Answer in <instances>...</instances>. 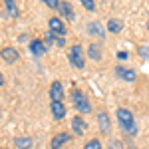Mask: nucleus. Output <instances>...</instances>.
Segmentation results:
<instances>
[{"mask_svg":"<svg viewBox=\"0 0 149 149\" xmlns=\"http://www.w3.org/2000/svg\"><path fill=\"white\" fill-rule=\"evenodd\" d=\"M115 117H117V121H119V125L123 131L127 133H131V135H135L137 133V127H135V119H133V113L125 109V107H119L117 111H115Z\"/></svg>","mask_w":149,"mask_h":149,"instance_id":"obj_1","label":"nucleus"},{"mask_svg":"<svg viewBox=\"0 0 149 149\" xmlns=\"http://www.w3.org/2000/svg\"><path fill=\"white\" fill-rule=\"evenodd\" d=\"M72 103H74V107H76L80 113H90V111H92V105H90L86 93L81 92V90H74V92H72Z\"/></svg>","mask_w":149,"mask_h":149,"instance_id":"obj_2","label":"nucleus"},{"mask_svg":"<svg viewBox=\"0 0 149 149\" xmlns=\"http://www.w3.org/2000/svg\"><path fill=\"white\" fill-rule=\"evenodd\" d=\"M68 58H70V64H72L74 68L81 70L84 66H86V60H84V50H81L80 44H74V46L70 48Z\"/></svg>","mask_w":149,"mask_h":149,"instance_id":"obj_3","label":"nucleus"},{"mask_svg":"<svg viewBox=\"0 0 149 149\" xmlns=\"http://www.w3.org/2000/svg\"><path fill=\"white\" fill-rule=\"evenodd\" d=\"M48 28H50L52 34L60 36V38L66 36V26H64V22H62V18H56V16L50 18V20H48Z\"/></svg>","mask_w":149,"mask_h":149,"instance_id":"obj_4","label":"nucleus"},{"mask_svg":"<svg viewBox=\"0 0 149 149\" xmlns=\"http://www.w3.org/2000/svg\"><path fill=\"white\" fill-rule=\"evenodd\" d=\"M0 58H2L6 64H14V62L20 60V54H18V50H14V48H2V50H0Z\"/></svg>","mask_w":149,"mask_h":149,"instance_id":"obj_5","label":"nucleus"},{"mask_svg":"<svg viewBox=\"0 0 149 149\" xmlns=\"http://www.w3.org/2000/svg\"><path fill=\"white\" fill-rule=\"evenodd\" d=\"M62 97H64V88L60 81H54L50 86V102H62Z\"/></svg>","mask_w":149,"mask_h":149,"instance_id":"obj_6","label":"nucleus"},{"mask_svg":"<svg viewBox=\"0 0 149 149\" xmlns=\"http://www.w3.org/2000/svg\"><path fill=\"white\" fill-rule=\"evenodd\" d=\"M50 107H52L54 119H64L66 117V105L62 102H50Z\"/></svg>","mask_w":149,"mask_h":149,"instance_id":"obj_7","label":"nucleus"},{"mask_svg":"<svg viewBox=\"0 0 149 149\" xmlns=\"http://www.w3.org/2000/svg\"><path fill=\"white\" fill-rule=\"evenodd\" d=\"M115 76H119L121 80H125V81H133L135 80V72L133 70H127V68H123V66H115Z\"/></svg>","mask_w":149,"mask_h":149,"instance_id":"obj_8","label":"nucleus"},{"mask_svg":"<svg viewBox=\"0 0 149 149\" xmlns=\"http://www.w3.org/2000/svg\"><path fill=\"white\" fill-rule=\"evenodd\" d=\"M97 123H100L102 133H109V129H111V121H109V115L105 113V111H100V113H97Z\"/></svg>","mask_w":149,"mask_h":149,"instance_id":"obj_9","label":"nucleus"},{"mask_svg":"<svg viewBox=\"0 0 149 149\" xmlns=\"http://www.w3.org/2000/svg\"><path fill=\"white\" fill-rule=\"evenodd\" d=\"M72 129H74V133H76V135H81V133L88 129V123L81 119V115H76V117L72 119Z\"/></svg>","mask_w":149,"mask_h":149,"instance_id":"obj_10","label":"nucleus"},{"mask_svg":"<svg viewBox=\"0 0 149 149\" xmlns=\"http://www.w3.org/2000/svg\"><path fill=\"white\" fill-rule=\"evenodd\" d=\"M46 50H48V46L42 40H32V42H30V52H32L34 56H44Z\"/></svg>","mask_w":149,"mask_h":149,"instance_id":"obj_11","label":"nucleus"},{"mask_svg":"<svg viewBox=\"0 0 149 149\" xmlns=\"http://www.w3.org/2000/svg\"><path fill=\"white\" fill-rule=\"evenodd\" d=\"M70 139H72V137H70V133H58L56 137L52 139V143H50V147H52V149H60L62 145H64V143H68Z\"/></svg>","mask_w":149,"mask_h":149,"instance_id":"obj_12","label":"nucleus"},{"mask_svg":"<svg viewBox=\"0 0 149 149\" xmlns=\"http://www.w3.org/2000/svg\"><path fill=\"white\" fill-rule=\"evenodd\" d=\"M88 32L93 34V36H97V38H103V36H105V32H103V28H102L100 22H90L88 24Z\"/></svg>","mask_w":149,"mask_h":149,"instance_id":"obj_13","label":"nucleus"},{"mask_svg":"<svg viewBox=\"0 0 149 149\" xmlns=\"http://www.w3.org/2000/svg\"><path fill=\"white\" fill-rule=\"evenodd\" d=\"M60 12H62V16H66L68 20H74V18H76L74 8H72V4H70V2H62V4H60Z\"/></svg>","mask_w":149,"mask_h":149,"instance_id":"obj_14","label":"nucleus"},{"mask_svg":"<svg viewBox=\"0 0 149 149\" xmlns=\"http://www.w3.org/2000/svg\"><path fill=\"white\" fill-rule=\"evenodd\" d=\"M88 54H90V58H92L93 62H100V60H102V48L97 46V44H90Z\"/></svg>","mask_w":149,"mask_h":149,"instance_id":"obj_15","label":"nucleus"},{"mask_svg":"<svg viewBox=\"0 0 149 149\" xmlns=\"http://www.w3.org/2000/svg\"><path fill=\"white\" fill-rule=\"evenodd\" d=\"M14 145L18 149H30L32 147V139L30 137H16L14 139Z\"/></svg>","mask_w":149,"mask_h":149,"instance_id":"obj_16","label":"nucleus"},{"mask_svg":"<svg viewBox=\"0 0 149 149\" xmlns=\"http://www.w3.org/2000/svg\"><path fill=\"white\" fill-rule=\"evenodd\" d=\"M4 4H6L8 14H10L12 18H16V16H18V6H16V2H14V0H4Z\"/></svg>","mask_w":149,"mask_h":149,"instance_id":"obj_17","label":"nucleus"},{"mask_svg":"<svg viewBox=\"0 0 149 149\" xmlns=\"http://www.w3.org/2000/svg\"><path fill=\"white\" fill-rule=\"evenodd\" d=\"M107 30H109V32H113V34L121 32V22H119L117 18H111V20L107 22Z\"/></svg>","mask_w":149,"mask_h":149,"instance_id":"obj_18","label":"nucleus"},{"mask_svg":"<svg viewBox=\"0 0 149 149\" xmlns=\"http://www.w3.org/2000/svg\"><path fill=\"white\" fill-rule=\"evenodd\" d=\"M46 40H48V42H52V44H56V46H64V44H66V42H64V38L52 34L50 30H48V34H46Z\"/></svg>","mask_w":149,"mask_h":149,"instance_id":"obj_19","label":"nucleus"},{"mask_svg":"<svg viewBox=\"0 0 149 149\" xmlns=\"http://www.w3.org/2000/svg\"><path fill=\"white\" fill-rule=\"evenodd\" d=\"M84 149H102V141H100V139H90V141L84 145Z\"/></svg>","mask_w":149,"mask_h":149,"instance_id":"obj_20","label":"nucleus"},{"mask_svg":"<svg viewBox=\"0 0 149 149\" xmlns=\"http://www.w3.org/2000/svg\"><path fill=\"white\" fill-rule=\"evenodd\" d=\"M80 2H81V6H84V8H86L88 12H93V10H95V4H93V0H80Z\"/></svg>","mask_w":149,"mask_h":149,"instance_id":"obj_21","label":"nucleus"},{"mask_svg":"<svg viewBox=\"0 0 149 149\" xmlns=\"http://www.w3.org/2000/svg\"><path fill=\"white\" fill-rule=\"evenodd\" d=\"M42 2L50 8H60V4H62V0H42Z\"/></svg>","mask_w":149,"mask_h":149,"instance_id":"obj_22","label":"nucleus"},{"mask_svg":"<svg viewBox=\"0 0 149 149\" xmlns=\"http://www.w3.org/2000/svg\"><path fill=\"white\" fill-rule=\"evenodd\" d=\"M137 52H139V56H141V58H145V60L149 62V46H141Z\"/></svg>","mask_w":149,"mask_h":149,"instance_id":"obj_23","label":"nucleus"},{"mask_svg":"<svg viewBox=\"0 0 149 149\" xmlns=\"http://www.w3.org/2000/svg\"><path fill=\"white\" fill-rule=\"evenodd\" d=\"M109 149H121V145H119L117 141H111V145H109Z\"/></svg>","mask_w":149,"mask_h":149,"instance_id":"obj_24","label":"nucleus"},{"mask_svg":"<svg viewBox=\"0 0 149 149\" xmlns=\"http://www.w3.org/2000/svg\"><path fill=\"white\" fill-rule=\"evenodd\" d=\"M117 58H119V60H125V58H127V52H119V54H117Z\"/></svg>","mask_w":149,"mask_h":149,"instance_id":"obj_25","label":"nucleus"},{"mask_svg":"<svg viewBox=\"0 0 149 149\" xmlns=\"http://www.w3.org/2000/svg\"><path fill=\"white\" fill-rule=\"evenodd\" d=\"M2 84H4V78H2V74H0V88H2Z\"/></svg>","mask_w":149,"mask_h":149,"instance_id":"obj_26","label":"nucleus"},{"mask_svg":"<svg viewBox=\"0 0 149 149\" xmlns=\"http://www.w3.org/2000/svg\"><path fill=\"white\" fill-rule=\"evenodd\" d=\"M147 32H149V22H147Z\"/></svg>","mask_w":149,"mask_h":149,"instance_id":"obj_27","label":"nucleus"},{"mask_svg":"<svg viewBox=\"0 0 149 149\" xmlns=\"http://www.w3.org/2000/svg\"><path fill=\"white\" fill-rule=\"evenodd\" d=\"M2 149H6V147H2Z\"/></svg>","mask_w":149,"mask_h":149,"instance_id":"obj_28","label":"nucleus"}]
</instances>
